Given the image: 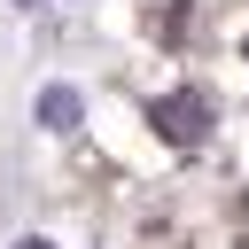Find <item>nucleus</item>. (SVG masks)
Instances as JSON below:
<instances>
[{"label":"nucleus","instance_id":"1","mask_svg":"<svg viewBox=\"0 0 249 249\" xmlns=\"http://www.w3.org/2000/svg\"><path fill=\"white\" fill-rule=\"evenodd\" d=\"M148 117H156V132H163V140H179V148L210 140V93H202V86H179V93H163Z\"/></svg>","mask_w":249,"mask_h":249},{"label":"nucleus","instance_id":"2","mask_svg":"<svg viewBox=\"0 0 249 249\" xmlns=\"http://www.w3.org/2000/svg\"><path fill=\"white\" fill-rule=\"evenodd\" d=\"M78 117H86L78 86H47V93H39V124H47V132H78Z\"/></svg>","mask_w":249,"mask_h":249},{"label":"nucleus","instance_id":"3","mask_svg":"<svg viewBox=\"0 0 249 249\" xmlns=\"http://www.w3.org/2000/svg\"><path fill=\"white\" fill-rule=\"evenodd\" d=\"M8 249H54V241H39V233H23V241H8Z\"/></svg>","mask_w":249,"mask_h":249},{"label":"nucleus","instance_id":"4","mask_svg":"<svg viewBox=\"0 0 249 249\" xmlns=\"http://www.w3.org/2000/svg\"><path fill=\"white\" fill-rule=\"evenodd\" d=\"M16 8H39V0H16Z\"/></svg>","mask_w":249,"mask_h":249}]
</instances>
